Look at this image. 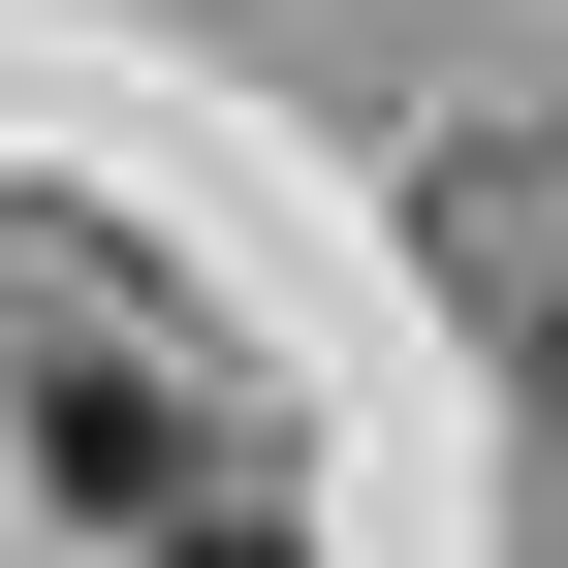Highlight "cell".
<instances>
[{"label":"cell","instance_id":"obj_1","mask_svg":"<svg viewBox=\"0 0 568 568\" xmlns=\"http://www.w3.org/2000/svg\"><path fill=\"white\" fill-rule=\"evenodd\" d=\"M32 474H63V506H126V537H159V506H190V410L126 379V347H63V379H32Z\"/></svg>","mask_w":568,"mask_h":568},{"label":"cell","instance_id":"obj_2","mask_svg":"<svg viewBox=\"0 0 568 568\" xmlns=\"http://www.w3.org/2000/svg\"><path fill=\"white\" fill-rule=\"evenodd\" d=\"M159 568H284V537H253V506H159Z\"/></svg>","mask_w":568,"mask_h":568}]
</instances>
